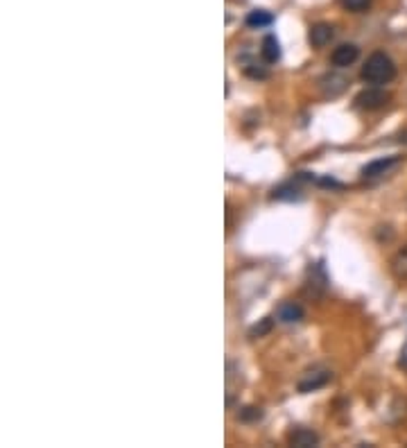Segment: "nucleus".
I'll list each match as a JSON object with an SVG mask.
<instances>
[{
	"mask_svg": "<svg viewBox=\"0 0 407 448\" xmlns=\"http://www.w3.org/2000/svg\"><path fill=\"white\" fill-rule=\"evenodd\" d=\"M328 288V277L321 263L317 265H310L308 270V292L313 294V297H324V292Z\"/></svg>",
	"mask_w": 407,
	"mask_h": 448,
	"instance_id": "6",
	"label": "nucleus"
},
{
	"mask_svg": "<svg viewBox=\"0 0 407 448\" xmlns=\"http://www.w3.org/2000/svg\"><path fill=\"white\" fill-rule=\"evenodd\" d=\"M242 59H244V73H247L251 80H265L267 75H270L263 63H258L256 59H247V57H242Z\"/></svg>",
	"mask_w": 407,
	"mask_h": 448,
	"instance_id": "14",
	"label": "nucleus"
},
{
	"mask_svg": "<svg viewBox=\"0 0 407 448\" xmlns=\"http://www.w3.org/2000/svg\"><path fill=\"white\" fill-rule=\"evenodd\" d=\"M333 37H335V30H333V25H328V23H315L308 32V41L313 43L315 48L328 46V43L333 41Z\"/></svg>",
	"mask_w": 407,
	"mask_h": 448,
	"instance_id": "7",
	"label": "nucleus"
},
{
	"mask_svg": "<svg viewBox=\"0 0 407 448\" xmlns=\"http://www.w3.org/2000/svg\"><path fill=\"white\" fill-rule=\"evenodd\" d=\"M317 183L324 186V188H342V183L335 181V179H330V177H321V179H317Z\"/></svg>",
	"mask_w": 407,
	"mask_h": 448,
	"instance_id": "19",
	"label": "nucleus"
},
{
	"mask_svg": "<svg viewBox=\"0 0 407 448\" xmlns=\"http://www.w3.org/2000/svg\"><path fill=\"white\" fill-rule=\"evenodd\" d=\"M358 57H360V48L356 43H342V46H337L333 54H330V61H333V66L337 68H346L351 63H356Z\"/></svg>",
	"mask_w": 407,
	"mask_h": 448,
	"instance_id": "5",
	"label": "nucleus"
},
{
	"mask_svg": "<svg viewBox=\"0 0 407 448\" xmlns=\"http://www.w3.org/2000/svg\"><path fill=\"white\" fill-rule=\"evenodd\" d=\"M333 374L328 369H310L303 374V378L299 380V392L301 394H310V392H317L321 387H326Z\"/></svg>",
	"mask_w": 407,
	"mask_h": 448,
	"instance_id": "4",
	"label": "nucleus"
},
{
	"mask_svg": "<svg viewBox=\"0 0 407 448\" xmlns=\"http://www.w3.org/2000/svg\"><path fill=\"white\" fill-rule=\"evenodd\" d=\"M261 54L263 59L267 63H276L278 59H281V43H278V39L274 35H267L263 39V48H261Z\"/></svg>",
	"mask_w": 407,
	"mask_h": 448,
	"instance_id": "11",
	"label": "nucleus"
},
{
	"mask_svg": "<svg viewBox=\"0 0 407 448\" xmlns=\"http://www.w3.org/2000/svg\"><path fill=\"white\" fill-rule=\"evenodd\" d=\"M244 23H247L251 30H263V28H270L274 23V14L267 12V9H253V12L247 14L244 18Z\"/></svg>",
	"mask_w": 407,
	"mask_h": 448,
	"instance_id": "10",
	"label": "nucleus"
},
{
	"mask_svg": "<svg viewBox=\"0 0 407 448\" xmlns=\"http://www.w3.org/2000/svg\"><path fill=\"white\" fill-rule=\"evenodd\" d=\"M392 272L396 279H407V245L401 251H396V256L392 258Z\"/></svg>",
	"mask_w": 407,
	"mask_h": 448,
	"instance_id": "13",
	"label": "nucleus"
},
{
	"mask_svg": "<svg viewBox=\"0 0 407 448\" xmlns=\"http://www.w3.org/2000/svg\"><path fill=\"white\" fill-rule=\"evenodd\" d=\"M401 367H405L407 369V351L403 353V358H401Z\"/></svg>",
	"mask_w": 407,
	"mask_h": 448,
	"instance_id": "21",
	"label": "nucleus"
},
{
	"mask_svg": "<svg viewBox=\"0 0 407 448\" xmlns=\"http://www.w3.org/2000/svg\"><path fill=\"white\" fill-rule=\"evenodd\" d=\"M399 140H401V143H403V145H407V129H405V132H401Z\"/></svg>",
	"mask_w": 407,
	"mask_h": 448,
	"instance_id": "20",
	"label": "nucleus"
},
{
	"mask_svg": "<svg viewBox=\"0 0 407 448\" xmlns=\"http://www.w3.org/2000/svg\"><path fill=\"white\" fill-rule=\"evenodd\" d=\"M287 440H290V446H294V448H313L319 444V435L310 428H296L290 432Z\"/></svg>",
	"mask_w": 407,
	"mask_h": 448,
	"instance_id": "9",
	"label": "nucleus"
},
{
	"mask_svg": "<svg viewBox=\"0 0 407 448\" xmlns=\"http://www.w3.org/2000/svg\"><path fill=\"white\" fill-rule=\"evenodd\" d=\"M272 326H274L272 317H265L261 324H256L253 329L249 331V337H263V335H267V333L272 331Z\"/></svg>",
	"mask_w": 407,
	"mask_h": 448,
	"instance_id": "17",
	"label": "nucleus"
},
{
	"mask_svg": "<svg viewBox=\"0 0 407 448\" xmlns=\"http://www.w3.org/2000/svg\"><path fill=\"white\" fill-rule=\"evenodd\" d=\"M339 5L344 7L346 12L362 14V12H367V9H371L373 0H339Z\"/></svg>",
	"mask_w": 407,
	"mask_h": 448,
	"instance_id": "15",
	"label": "nucleus"
},
{
	"mask_svg": "<svg viewBox=\"0 0 407 448\" xmlns=\"http://www.w3.org/2000/svg\"><path fill=\"white\" fill-rule=\"evenodd\" d=\"M392 100V95L380 89V86H369V89H364L356 95V104L360 109H367V111H376V109H382Z\"/></svg>",
	"mask_w": 407,
	"mask_h": 448,
	"instance_id": "3",
	"label": "nucleus"
},
{
	"mask_svg": "<svg viewBox=\"0 0 407 448\" xmlns=\"http://www.w3.org/2000/svg\"><path fill=\"white\" fill-rule=\"evenodd\" d=\"M321 89H324L326 95H339L342 91L346 89V78L335 73H328L324 80H321Z\"/></svg>",
	"mask_w": 407,
	"mask_h": 448,
	"instance_id": "12",
	"label": "nucleus"
},
{
	"mask_svg": "<svg viewBox=\"0 0 407 448\" xmlns=\"http://www.w3.org/2000/svg\"><path fill=\"white\" fill-rule=\"evenodd\" d=\"M403 166V157L401 155H392V157H380L376 161L367 163V166L362 168V179L373 181V179H382L392 174L396 168Z\"/></svg>",
	"mask_w": 407,
	"mask_h": 448,
	"instance_id": "2",
	"label": "nucleus"
},
{
	"mask_svg": "<svg viewBox=\"0 0 407 448\" xmlns=\"http://www.w3.org/2000/svg\"><path fill=\"white\" fill-rule=\"evenodd\" d=\"M360 78L367 84H373V86L389 84L396 78V63L392 61L389 54L373 52V54H369V59L364 61Z\"/></svg>",
	"mask_w": 407,
	"mask_h": 448,
	"instance_id": "1",
	"label": "nucleus"
},
{
	"mask_svg": "<svg viewBox=\"0 0 407 448\" xmlns=\"http://www.w3.org/2000/svg\"><path fill=\"white\" fill-rule=\"evenodd\" d=\"M261 417H263V410H261V408H253V406L242 408V410L238 412V419H240V421H258Z\"/></svg>",
	"mask_w": 407,
	"mask_h": 448,
	"instance_id": "18",
	"label": "nucleus"
},
{
	"mask_svg": "<svg viewBox=\"0 0 407 448\" xmlns=\"http://www.w3.org/2000/svg\"><path fill=\"white\" fill-rule=\"evenodd\" d=\"M274 200H299V188H294V183H283L274 188Z\"/></svg>",
	"mask_w": 407,
	"mask_h": 448,
	"instance_id": "16",
	"label": "nucleus"
},
{
	"mask_svg": "<svg viewBox=\"0 0 407 448\" xmlns=\"http://www.w3.org/2000/svg\"><path fill=\"white\" fill-rule=\"evenodd\" d=\"M276 317H278V322H281V324H299L306 317V313H303V308L299 303L285 301V303L278 305Z\"/></svg>",
	"mask_w": 407,
	"mask_h": 448,
	"instance_id": "8",
	"label": "nucleus"
}]
</instances>
